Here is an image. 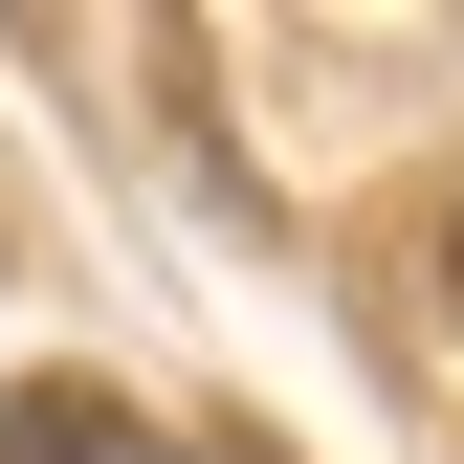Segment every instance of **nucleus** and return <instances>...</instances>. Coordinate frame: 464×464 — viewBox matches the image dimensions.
I'll return each instance as SVG.
<instances>
[{
	"label": "nucleus",
	"instance_id": "obj_1",
	"mask_svg": "<svg viewBox=\"0 0 464 464\" xmlns=\"http://www.w3.org/2000/svg\"><path fill=\"white\" fill-rule=\"evenodd\" d=\"M0 464H155V442L111 420L89 376H23V398H0Z\"/></svg>",
	"mask_w": 464,
	"mask_h": 464
},
{
	"label": "nucleus",
	"instance_id": "obj_2",
	"mask_svg": "<svg viewBox=\"0 0 464 464\" xmlns=\"http://www.w3.org/2000/svg\"><path fill=\"white\" fill-rule=\"evenodd\" d=\"M442 287H464V221H442Z\"/></svg>",
	"mask_w": 464,
	"mask_h": 464
}]
</instances>
